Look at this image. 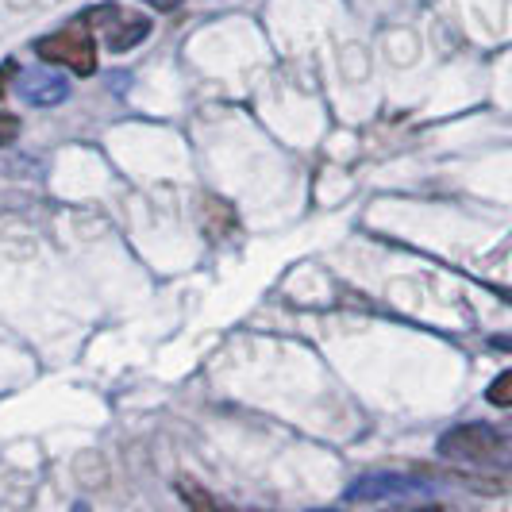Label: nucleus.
<instances>
[{
    "label": "nucleus",
    "mask_w": 512,
    "mask_h": 512,
    "mask_svg": "<svg viewBox=\"0 0 512 512\" xmlns=\"http://www.w3.org/2000/svg\"><path fill=\"white\" fill-rule=\"evenodd\" d=\"M443 459L470 462V466H505L512 470V436L493 424H459L443 432L436 443Z\"/></svg>",
    "instance_id": "nucleus-1"
},
{
    "label": "nucleus",
    "mask_w": 512,
    "mask_h": 512,
    "mask_svg": "<svg viewBox=\"0 0 512 512\" xmlns=\"http://www.w3.org/2000/svg\"><path fill=\"white\" fill-rule=\"evenodd\" d=\"M35 54L47 62V66H66L77 77L97 74V43H93V31L85 24H74L66 31H54L35 39Z\"/></svg>",
    "instance_id": "nucleus-2"
},
{
    "label": "nucleus",
    "mask_w": 512,
    "mask_h": 512,
    "mask_svg": "<svg viewBox=\"0 0 512 512\" xmlns=\"http://www.w3.org/2000/svg\"><path fill=\"white\" fill-rule=\"evenodd\" d=\"M432 497V486L409 478V474H393V470H378V474H362L355 486L343 493L347 505H385V501H420Z\"/></svg>",
    "instance_id": "nucleus-3"
},
{
    "label": "nucleus",
    "mask_w": 512,
    "mask_h": 512,
    "mask_svg": "<svg viewBox=\"0 0 512 512\" xmlns=\"http://www.w3.org/2000/svg\"><path fill=\"white\" fill-rule=\"evenodd\" d=\"M20 97H24L31 108H54L70 97V81H62L58 74H47V70H35V74L20 77Z\"/></svg>",
    "instance_id": "nucleus-4"
},
{
    "label": "nucleus",
    "mask_w": 512,
    "mask_h": 512,
    "mask_svg": "<svg viewBox=\"0 0 512 512\" xmlns=\"http://www.w3.org/2000/svg\"><path fill=\"white\" fill-rule=\"evenodd\" d=\"M151 27L154 24L147 20V16H128V12H124L116 24L104 27V43H108V51L112 54H128L151 35Z\"/></svg>",
    "instance_id": "nucleus-5"
},
{
    "label": "nucleus",
    "mask_w": 512,
    "mask_h": 512,
    "mask_svg": "<svg viewBox=\"0 0 512 512\" xmlns=\"http://www.w3.org/2000/svg\"><path fill=\"white\" fill-rule=\"evenodd\" d=\"M220 224H224L228 231H235V208H231L228 201H220V197H208V201H205L208 239H224V235H220Z\"/></svg>",
    "instance_id": "nucleus-6"
},
{
    "label": "nucleus",
    "mask_w": 512,
    "mask_h": 512,
    "mask_svg": "<svg viewBox=\"0 0 512 512\" xmlns=\"http://www.w3.org/2000/svg\"><path fill=\"white\" fill-rule=\"evenodd\" d=\"M178 493L189 509H216V505H224L220 497H212V493H205V489H197V482H189V478H181L178 482Z\"/></svg>",
    "instance_id": "nucleus-7"
},
{
    "label": "nucleus",
    "mask_w": 512,
    "mask_h": 512,
    "mask_svg": "<svg viewBox=\"0 0 512 512\" xmlns=\"http://www.w3.org/2000/svg\"><path fill=\"white\" fill-rule=\"evenodd\" d=\"M486 401H489V405H497V409H512V370L497 374V378L489 382Z\"/></svg>",
    "instance_id": "nucleus-8"
},
{
    "label": "nucleus",
    "mask_w": 512,
    "mask_h": 512,
    "mask_svg": "<svg viewBox=\"0 0 512 512\" xmlns=\"http://www.w3.org/2000/svg\"><path fill=\"white\" fill-rule=\"evenodd\" d=\"M16 139H20V116L0 112V147H8V143H16Z\"/></svg>",
    "instance_id": "nucleus-9"
},
{
    "label": "nucleus",
    "mask_w": 512,
    "mask_h": 512,
    "mask_svg": "<svg viewBox=\"0 0 512 512\" xmlns=\"http://www.w3.org/2000/svg\"><path fill=\"white\" fill-rule=\"evenodd\" d=\"M20 74V70H16V62H12V58H8V62H0V97H4V89H8V81H12V77Z\"/></svg>",
    "instance_id": "nucleus-10"
},
{
    "label": "nucleus",
    "mask_w": 512,
    "mask_h": 512,
    "mask_svg": "<svg viewBox=\"0 0 512 512\" xmlns=\"http://www.w3.org/2000/svg\"><path fill=\"white\" fill-rule=\"evenodd\" d=\"M489 347H493V351H505V355H512V335H489Z\"/></svg>",
    "instance_id": "nucleus-11"
},
{
    "label": "nucleus",
    "mask_w": 512,
    "mask_h": 512,
    "mask_svg": "<svg viewBox=\"0 0 512 512\" xmlns=\"http://www.w3.org/2000/svg\"><path fill=\"white\" fill-rule=\"evenodd\" d=\"M143 4H151V8H158V12H174L181 0H143Z\"/></svg>",
    "instance_id": "nucleus-12"
}]
</instances>
